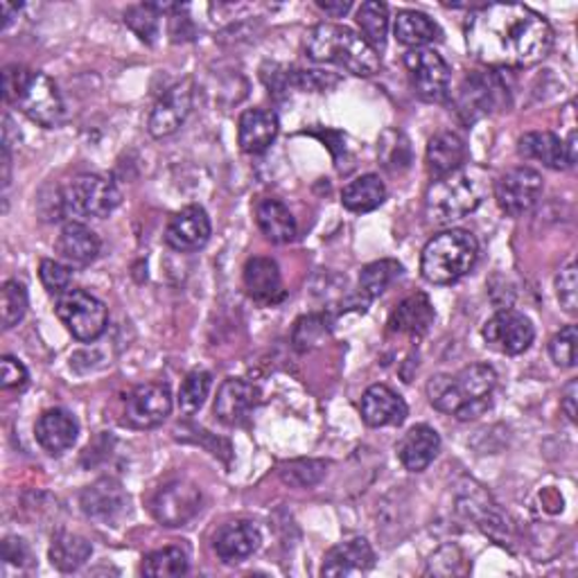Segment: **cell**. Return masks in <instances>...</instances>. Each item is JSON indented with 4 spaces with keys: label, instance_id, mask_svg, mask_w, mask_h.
I'll list each match as a JSON object with an SVG mask.
<instances>
[{
    "label": "cell",
    "instance_id": "cb8c5ba5",
    "mask_svg": "<svg viewBox=\"0 0 578 578\" xmlns=\"http://www.w3.org/2000/svg\"><path fill=\"white\" fill-rule=\"evenodd\" d=\"M246 294L258 303H276L282 299V278L276 261L256 256L244 265Z\"/></svg>",
    "mask_w": 578,
    "mask_h": 578
},
{
    "label": "cell",
    "instance_id": "484cf974",
    "mask_svg": "<svg viewBox=\"0 0 578 578\" xmlns=\"http://www.w3.org/2000/svg\"><path fill=\"white\" fill-rule=\"evenodd\" d=\"M467 159V148H465V140L454 134V131H441L434 136L427 144V172L434 178H441L459 167L465 165Z\"/></svg>",
    "mask_w": 578,
    "mask_h": 578
},
{
    "label": "cell",
    "instance_id": "ba28073f",
    "mask_svg": "<svg viewBox=\"0 0 578 578\" xmlns=\"http://www.w3.org/2000/svg\"><path fill=\"white\" fill-rule=\"evenodd\" d=\"M55 312L66 325V331L84 344L100 339L108 325L106 305L93 294L84 292V289H68V292H63L57 299Z\"/></svg>",
    "mask_w": 578,
    "mask_h": 578
},
{
    "label": "cell",
    "instance_id": "8fae6325",
    "mask_svg": "<svg viewBox=\"0 0 578 578\" xmlns=\"http://www.w3.org/2000/svg\"><path fill=\"white\" fill-rule=\"evenodd\" d=\"M542 174L533 167H513L495 181L497 206L511 217L529 212L542 197L545 184Z\"/></svg>",
    "mask_w": 578,
    "mask_h": 578
},
{
    "label": "cell",
    "instance_id": "8d00e7d4",
    "mask_svg": "<svg viewBox=\"0 0 578 578\" xmlns=\"http://www.w3.org/2000/svg\"><path fill=\"white\" fill-rule=\"evenodd\" d=\"M27 289L19 280H8L0 289V323L5 331H12L27 314Z\"/></svg>",
    "mask_w": 578,
    "mask_h": 578
},
{
    "label": "cell",
    "instance_id": "6da1fadb",
    "mask_svg": "<svg viewBox=\"0 0 578 578\" xmlns=\"http://www.w3.org/2000/svg\"><path fill=\"white\" fill-rule=\"evenodd\" d=\"M465 46L490 68H529L552 53L554 30L527 5L493 3L467 16Z\"/></svg>",
    "mask_w": 578,
    "mask_h": 578
},
{
    "label": "cell",
    "instance_id": "ac0fdd59",
    "mask_svg": "<svg viewBox=\"0 0 578 578\" xmlns=\"http://www.w3.org/2000/svg\"><path fill=\"white\" fill-rule=\"evenodd\" d=\"M361 418L369 427H397L407 420V403L393 389L373 384L361 395Z\"/></svg>",
    "mask_w": 578,
    "mask_h": 578
},
{
    "label": "cell",
    "instance_id": "60d3db41",
    "mask_svg": "<svg viewBox=\"0 0 578 578\" xmlns=\"http://www.w3.org/2000/svg\"><path fill=\"white\" fill-rule=\"evenodd\" d=\"M576 348H578L576 325H565V328L558 335H554V339L550 342V355L554 359V365L560 369H574Z\"/></svg>",
    "mask_w": 578,
    "mask_h": 578
},
{
    "label": "cell",
    "instance_id": "9a60e30c",
    "mask_svg": "<svg viewBox=\"0 0 578 578\" xmlns=\"http://www.w3.org/2000/svg\"><path fill=\"white\" fill-rule=\"evenodd\" d=\"M375 565V552L367 537H352L333 547L323 558L321 576L348 578L367 574Z\"/></svg>",
    "mask_w": 578,
    "mask_h": 578
},
{
    "label": "cell",
    "instance_id": "83f0119b",
    "mask_svg": "<svg viewBox=\"0 0 578 578\" xmlns=\"http://www.w3.org/2000/svg\"><path fill=\"white\" fill-rule=\"evenodd\" d=\"M520 157L529 161H540L552 170H567L571 167L565 140H560L552 131H529L518 140Z\"/></svg>",
    "mask_w": 578,
    "mask_h": 578
},
{
    "label": "cell",
    "instance_id": "ab89813d",
    "mask_svg": "<svg viewBox=\"0 0 578 578\" xmlns=\"http://www.w3.org/2000/svg\"><path fill=\"white\" fill-rule=\"evenodd\" d=\"M159 12H154L148 5H138V8H129L125 12V23L138 34V39L144 44H154V39L159 36Z\"/></svg>",
    "mask_w": 578,
    "mask_h": 578
},
{
    "label": "cell",
    "instance_id": "2e32d148",
    "mask_svg": "<svg viewBox=\"0 0 578 578\" xmlns=\"http://www.w3.org/2000/svg\"><path fill=\"white\" fill-rule=\"evenodd\" d=\"M210 238V217L201 206H188L178 210L167 229H165V244L174 251H199Z\"/></svg>",
    "mask_w": 578,
    "mask_h": 578
},
{
    "label": "cell",
    "instance_id": "5b68a950",
    "mask_svg": "<svg viewBox=\"0 0 578 578\" xmlns=\"http://www.w3.org/2000/svg\"><path fill=\"white\" fill-rule=\"evenodd\" d=\"M3 97L44 129H53L63 120L61 95L46 72L30 70L19 63L5 66Z\"/></svg>",
    "mask_w": 578,
    "mask_h": 578
},
{
    "label": "cell",
    "instance_id": "1f68e13d",
    "mask_svg": "<svg viewBox=\"0 0 578 578\" xmlns=\"http://www.w3.org/2000/svg\"><path fill=\"white\" fill-rule=\"evenodd\" d=\"M386 199V186L378 174H365L342 190V204L350 212H371Z\"/></svg>",
    "mask_w": 578,
    "mask_h": 578
},
{
    "label": "cell",
    "instance_id": "f6af8a7d",
    "mask_svg": "<svg viewBox=\"0 0 578 578\" xmlns=\"http://www.w3.org/2000/svg\"><path fill=\"white\" fill-rule=\"evenodd\" d=\"M30 382L27 369L21 365L16 357L5 355L0 359V386L5 391H23Z\"/></svg>",
    "mask_w": 578,
    "mask_h": 578
},
{
    "label": "cell",
    "instance_id": "c3c4849f",
    "mask_svg": "<svg viewBox=\"0 0 578 578\" xmlns=\"http://www.w3.org/2000/svg\"><path fill=\"white\" fill-rule=\"evenodd\" d=\"M325 14H331V16H335V19H339V16H344L352 5L350 3H344V0H342V3H325V0H319V3H316Z\"/></svg>",
    "mask_w": 578,
    "mask_h": 578
},
{
    "label": "cell",
    "instance_id": "f546056e",
    "mask_svg": "<svg viewBox=\"0 0 578 578\" xmlns=\"http://www.w3.org/2000/svg\"><path fill=\"white\" fill-rule=\"evenodd\" d=\"M393 34H395L397 44L409 46L414 50V48H425L427 44L439 42L443 32L427 14L416 12V10H405L397 14Z\"/></svg>",
    "mask_w": 578,
    "mask_h": 578
},
{
    "label": "cell",
    "instance_id": "d6a6232c",
    "mask_svg": "<svg viewBox=\"0 0 578 578\" xmlns=\"http://www.w3.org/2000/svg\"><path fill=\"white\" fill-rule=\"evenodd\" d=\"M93 554L91 542L78 533H57L50 545V563L61 571L80 569Z\"/></svg>",
    "mask_w": 578,
    "mask_h": 578
},
{
    "label": "cell",
    "instance_id": "681fc988",
    "mask_svg": "<svg viewBox=\"0 0 578 578\" xmlns=\"http://www.w3.org/2000/svg\"><path fill=\"white\" fill-rule=\"evenodd\" d=\"M0 12H3V30H8L12 19H14V14L19 12V8L10 5V3H0Z\"/></svg>",
    "mask_w": 578,
    "mask_h": 578
},
{
    "label": "cell",
    "instance_id": "ee69618b",
    "mask_svg": "<svg viewBox=\"0 0 578 578\" xmlns=\"http://www.w3.org/2000/svg\"><path fill=\"white\" fill-rule=\"evenodd\" d=\"M323 337H328V328H325L323 316H305L297 323V331H294L297 348L308 350L312 346H319Z\"/></svg>",
    "mask_w": 578,
    "mask_h": 578
},
{
    "label": "cell",
    "instance_id": "e0dca14e",
    "mask_svg": "<svg viewBox=\"0 0 578 578\" xmlns=\"http://www.w3.org/2000/svg\"><path fill=\"white\" fill-rule=\"evenodd\" d=\"M261 542H263V535L256 524L246 522V520H235V522L224 524L220 531L215 533L212 550L222 563L235 565V563L246 560L253 552H258Z\"/></svg>",
    "mask_w": 578,
    "mask_h": 578
},
{
    "label": "cell",
    "instance_id": "5bb4252c",
    "mask_svg": "<svg viewBox=\"0 0 578 578\" xmlns=\"http://www.w3.org/2000/svg\"><path fill=\"white\" fill-rule=\"evenodd\" d=\"M193 82L184 80L170 86L152 108L148 129L154 138H167L181 129L193 112Z\"/></svg>",
    "mask_w": 578,
    "mask_h": 578
},
{
    "label": "cell",
    "instance_id": "d6986e66",
    "mask_svg": "<svg viewBox=\"0 0 578 578\" xmlns=\"http://www.w3.org/2000/svg\"><path fill=\"white\" fill-rule=\"evenodd\" d=\"M261 403V391L246 380L229 378L215 397V416L224 425H240Z\"/></svg>",
    "mask_w": 578,
    "mask_h": 578
},
{
    "label": "cell",
    "instance_id": "f35d334b",
    "mask_svg": "<svg viewBox=\"0 0 578 578\" xmlns=\"http://www.w3.org/2000/svg\"><path fill=\"white\" fill-rule=\"evenodd\" d=\"M325 467H328V463L314 459L289 461L280 465V479L294 488H312L325 477Z\"/></svg>",
    "mask_w": 578,
    "mask_h": 578
},
{
    "label": "cell",
    "instance_id": "e575fe53",
    "mask_svg": "<svg viewBox=\"0 0 578 578\" xmlns=\"http://www.w3.org/2000/svg\"><path fill=\"white\" fill-rule=\"evenodd\" d=\"M188 556L178 547H163L142 558V574L150 578H176L188 574Z\"/></svg>",
    "mask_w": 578,
    "mask_h": 578
},
{
    "label": "cell",
    "instance_id": "4fadbf2b",
    "mask_svg": "<svg viewBox=\"0 0 578 578\" xmlns=\"http://www.w3.org/2000/svg\"><path fill=\"white\" fill-rule=\"evenodd\" d=\"M172 414V393L163 382L136 386L125 401V423L136 429L159 427Z\"/></svg>",
    "mask_w": 578,
    "mask_h": 578
},
{
    "label": "cell",
    "instance_id": "d4e9b609",
    "mask_svg": "<svg viewBox=\"0 0 578 578\" xmlns=\"http://www.w3.org/2000/svg\"><path fill=\"white\" fill-rule=\"evenodd\" d=\"M434 319H437V312H434L429 297L418 292L407 297L403 303H397L389 316V331L420 337L431 328Z\"/></svg>",
    "mask_w": 578,
    "mask_h": 578
},
{
    "label": "cell",
    "instance_id": "7bdbcfd3",
    "mask_svg": "<svg viewBox=\"0 0 578 578\" xmlns=\"http://www.w3.org/2000/svg\"><path fill=\"white\" fill-rule=\"evenodd\" d=\"M39 278H42L44 287L48 289L50 294L61 297L63 292H68V289H70L72 271H70V267H66V265H61L57 261H42Z\"/></svg>",
    "mask_w": 578,
    "mask_h": 578
},
{
    "label": "cell",
    "instance_id": "44dd1931",
    "mask_svg": "<svg viewBox=\"0 0 578 578\" xmlns=\"http://www.w3.org/2000/svg\"><path fill=\"white\" fill-rule=\"evenodd\" d=\"M280 131V123L271 108H248L240 116L238 125V142L246 154H263L269 150V144L276 140Z\"/></svg>",
    "mask_w": 578,
    "mask_h": 578
},
{
    "label": "cell",
    "instance_id": "bcb514c9",
    "mask_svg": "<svg viewBox=\"0 0 578 578\" xmlns=\"http://www.w3.org/2000/svg\"><path fill=\"white\" fill-rule=\"evenodd\" d=\"M3 560L14 567H27L30 565V550L23 540L8 537L3 542Z\"/></svg>",
    "mask_w": 578,
    "mask_h": 578
},
{
    "label": "cell",
    "instance_id": "4316f807",
    "mask_svg": "<svg viewBox=\"0 0 578 578\" xmlns=\"http://www.w3.org/2000/svg\"><path fill=\"white\" fill-rule=\"evenodd\" d=\"M256 222L263 235L274 244L294 242L299 235L294 215L289 212V208L280 199L274 197H265L256 204Z\"/></svg>",
    "mask_w": 578,
    "mask_h": 578
},
{
    "label": "cell",
    "instance_id": "3957f363",
    "mask_svg": "<svg viewBox=\"0 0 578 578\" xmlns=\"http://www.w3.org/2000/svg\"><path fill=\"white\" fill-rule=\"evenodd\" d=\"M488 174L482 167L463 165L434 184L425 195V217L434 227H450L475 212L488 195Z\"/></svg>",
    "mask_w": 578,
    "mask_h": 578
},
{
    "label": "cell",
    "instance_id": "7c38bea8",
    "mask_svg": "<svg viewBox=\"0 0 578 578\" xmlns=\"http://www.w3.org/2000/svg\"><path fill=\"white\" fill-rule=\"evenodd\" d=\"M486 344L501 355H522L535 339V328L529 316L516 310H499L493 314L482 331Z\"/></svg>",
    "mask_w": 578,
    "mask_h": 578
},
{
    "label": "cell",
    "instance_id": "f1b7e54d",
    "mask_svg": "<svg viewBox=\"0 0 578 578\" xmlns=\"http://www.w3.org/2000/svg\"><path fill=\"white\" fill-rule=\"evenodd\" d=\"M125 506L127 495L114 479H100L82 493V511L93 520H114Z\"/></svg>",
    "mask_w": 578,
    "mask_h": 578
},
{
    "label": "cell",
    "instance_id": "7402d4cb",
    "mask_svg": "<svg viewBox=\"0 0 578 578\" xmlns=\"http://www.w3.org/2000/svg\"><path fill=\"white\" fill-rule=\"evenodd\" d=\"M395 452L409 473H423L441 452L439 431L429 425H414L397 443Z\"/></svg>",
    "mask_w": 578,
    "mask_h": 578
},
{
    "label": "cell",
    "instance_id": "4dcf8cb0",
    "mask_svg": "<svg viewBox=\"0 0 578 578\" xmlns=\"http://www.w3.org/2000/svg\"><path fill=\"white\" fill-rule=\"evenodd\" d=\"M495 84L488 78L473 76L467 78L456 95V112L465 123H473L490 112V106L495 104Z\"/></svg>",
    "mask_w": 578,
    "mask_h": 578
},
{
    "label": "cell",
    "instance_id": "52a82bcc",
    "mask_svg": "<svg viewBox=\"0 0 578 578\" xmlns=\"http://www.w3.org/2000/svg\"><path fill=\"white\" fill-rule=\"evenodd\" d=\"M123 201L114 181L100 174H80L70 178L61 190V208L72 217H108Z\"/></svg>",
    "mask_w": 578,
    "mask_h": 578
},
{
    "label": "cell",
    "instance_id": "8992f818",
    "mask_svg": "<svg viewBox=\"0 0 578 578\" xmlns=\"http://www.w3.org/2000/svg\"><path fill=\"white\" fill-rule=\"evenodd\" d=\"M477 258V238L463 229H450L434 235L425 244L420 256V274L431 285H452L470 274Z\"/></svg>",
    "mask_w": 578,
    "mask_h": 578
},
{
    "label": "cell",
    "instance_id": "ffe728a7",
    "mask_svg": "<svg viewBox=\"0 0 578 578\" xmlns=\"http://www.w3.org/2000/svg\"><path fill=\"white\" fill-rule=\"evenodd\" d=\"M80 425L66 409H48L34 425V437L48 454H61L78 441Z\"/></svg>",
    "mask_w": 578,
    "mask_h": 578
},
{
    "label": "cell",
    "instance_id": "603a6c76",
    "mask_svg": "<svg viewBox=\"0 0 578 578\" xmlns=\"http://www.w3.org/2000/svg\"><path fill=\"white\" fill-rule=\"evenodd\" d=\"M55 248L66 263L84 267L100 256L102 242L89 227L80 222H68L61 227Z\"/></svg>",
    "mask_w": 578,
    "mask_h": 578
},
{
    "label": "cell",
    "instance_id": "277c9868",
    "mask_svg": "<svg viewBox=\"0 0 578 578\" xmlns=\"http://www.w3.org/2000/svg\"><path fill=\"white\" fill-rule=\"evenodd\" d=\"M308 57L319 63H337L357 78H371L380 70L378 50L355 30L337 23H321L308 36Z\"/></svg>",
    "mask_w": 578,
    "mask_h": 578
},
{
    "label": "cell",
    "instance_id": "7dc6e473",
    "mask_svg": "<svg viewBox=\"0 0 578 578\" xmlns=\"http://www.w3.org/2000/svg\"><path fill=\"white\" fill-rule=\"evenodd\" d=\"M576 393H578V382L571 380V382L565 386V391H563V403H560L565 416H567L571 423H576Z\"/></svg>",
    "mask_w": 578,
    "mask_h": 578
},
{
    "label": "cell",
    "instance_id": "836d02e7",
    "mask_svg": "<svg viewBox=\"0 0 578 578\" xmlns=\"http://www.w3.org/2000/svg\"><path fill=\"white\" fill-rule=\"evenodd\" d=\"M401 274H403V265L395 261H378L367 265L359 274V297H365L367 301L378 299Z\"/></svg>",
    "mask_w": 578,
    "mask_h": 578
},
{
    "label": "cell",
    "instance_id": "74e56055",
    "mask_svg": "<svg viewBox=\"0 0 578 578\" xmlns=\"http://www.w3.org/2000/svg\"><path fill=\"white\" fill-rule=\"evenodd\" d=\"M210 386H212L210 373H206V371H193L184 380V384H181V389H178V397H176V401H178V409L184 412L186 416L197 414L204 407V403H206V397L210 393Z\"/></svg>",
    "mask_w": 578,
    "mask_h": 578
},
{
    "label": "cell",
    "instance_id": "b9f144b4",
    "mask_svg": "<svg viewBox=\"0 0 578 578\" xmlns=\"http://www.w3.org/2000/svg\"><path fill=\"white\" fill-rule=\"evenodd\" d=\"M576 274H578L576 263H569L556 276V297L560 301V308L567 314H576L578 312V292H576L578 278H576Z\"/></svg>",
    "mask_w": 578,
    "mask_h": 578
},
{
    "label": "cell",
    "instance_id": "7a4b0ae2",
    "mask_svg": "<svg viewBox=\"0 0 578 578\" xmlns=\"http://www.w3.org/2000/svg\"><path fill=\"white\" fill-rule=\"evenodd\" d=\"M497 386V373L488 365H473L456 375H434L427 382V397L434 409L456 416L459 420L479 418L490 407Z\"/></svg>",
    "mask_w": 578,
    "mask_h": 578
},
{
    "label": "cell",
    "instance_id": "30bf717a",
    "mask_svg": "<svg viewBox=\"0 0 578 578\" xmlns=\"http://www.w3.org/2000/svg\"><path fill=\"white\" fill-rule=\"evenodd\" d=\"M409 82L418 97L427 102H441L450 89V66L431 48H414L405 55Z\"/></svg>",
    "mask_w": 578,
    "mask_h": 578
},
{
    "label": "cell",
    "instance_id": "d590c367",
    "mask_svg": "<svg viewBox=\"0 0 578 578\" xmlns=\"http://www.w3.org/2000/svg\"><path fill=\"white\" fill-rule=\"evenodd\" d=\"M357 25L361 27L365 39L375 48L382 50L386 44L389 32V8L380 0H369V3L357 10Z\"/></svg>",
    "mask_w": 578,
    "mask_h": 578
},
{
    "label": "cell",
    "instance_id": "9c48e42d",
    "mask_svg": "<svg viewBox=\"0 0 578 578\" xmlns=\"http://www.w3.org/2000/svg\"><path fill=\"white\" fill-rule=\"evenodd\" d=\"M150 509L163 527H184L201 511V490L188 479L167 482L152 497Z\"/></svg>",
    "mask_w": 578,
    "mask_h": 578
}]
</instances>
